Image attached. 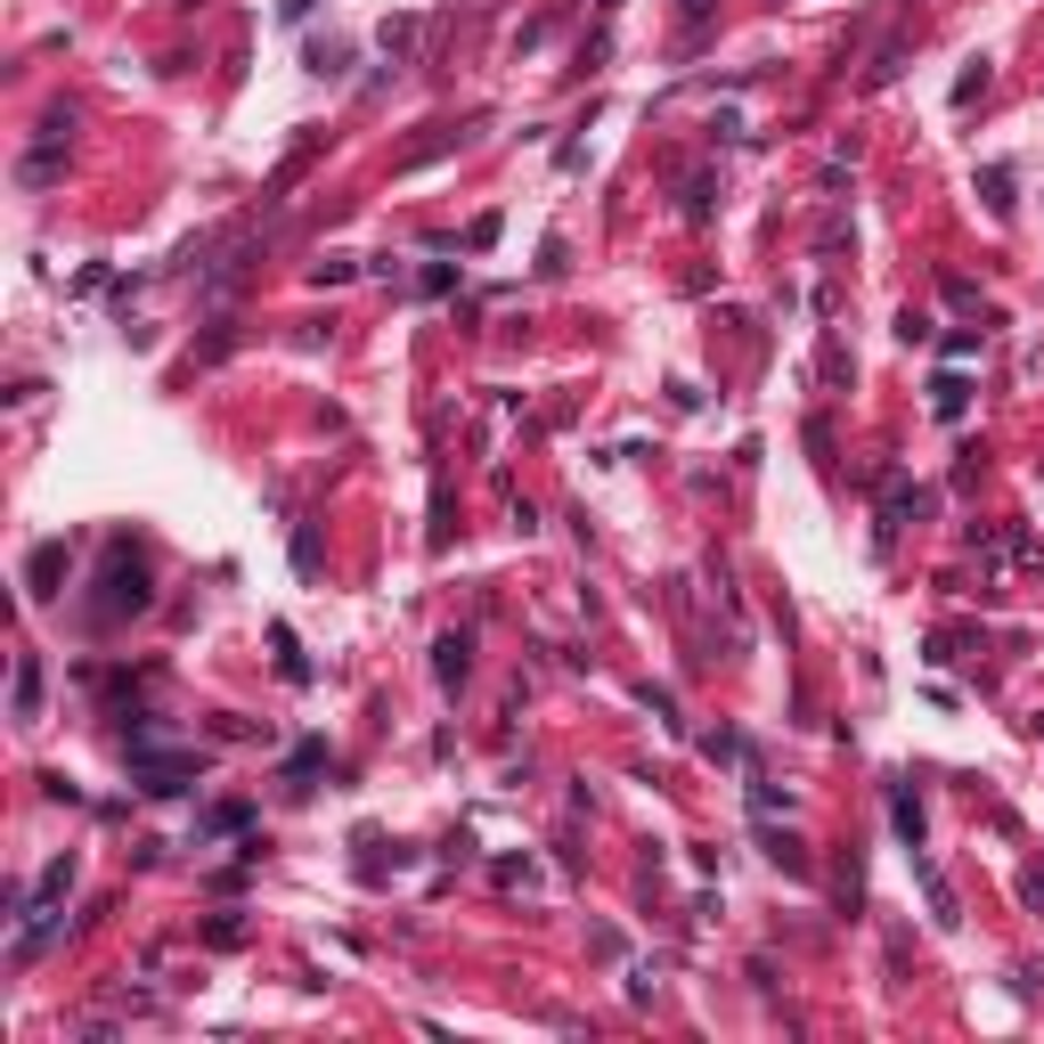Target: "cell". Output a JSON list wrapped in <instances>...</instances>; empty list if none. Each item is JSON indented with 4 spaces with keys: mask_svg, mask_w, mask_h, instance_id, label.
Listing matches in <instances>:
<instances>
[{
    "mask_svg": "<svg viewBox=\"0 0 1044 1044\" xmlns=\"http://www.w3.org/2000/svg\"><path fill=\"white\" fill-rule=\"evenodd\" d=\"M57 572H66V547H41V555H33V596H57V588H50Z\"/></svg>",
    "mask_w": 1044,
    "mask_h": 1044,
    "instance_id": "277c9868",
    "label": "cell"
},
{
    "mask_svg": "<svg viewBox=\"0 0 1044 1044\" xmlns=\"http://www.w3.org/2000/svg\"><path fill=\"white\" fill-rule=\"evenodd\" d=\"M930 408H938V416H963V375H938V384H930Z\"/></svg>",
    "mask_w": 1044,
    "mask_h": 1044,
    "instance_id": "5b68a950",
    "label": "cell"
},
{
    "mask_svg": "<svg viewBox=\"0 0 1044 1044\" xmlns=\"http://www.w3.org/2000/svg\"><path fill=\"white\" fill-rule=\"evenodd\" d=\"M33 710H41V661L25 653L17 661V718H33Z\"/></svg>",
    "mask_w": 1044,
    "mask_h": 1044,
    "instance_id": "3957f363",
    "label": "cell"
},
{
    "mask_svg": "<svg viewBox=\"0 0 1044 1044\" xmlns=\"http://www.w3.org/2000/svg\"><path fill=\"white\" fill-rule=\"evenodd\" d=\"M139 604H148V572H139V555L115 547V563H107V612H139Z\"/></svg>",
    "mask_w": 1044,
    "mask_h": 1044,
    "instance_id": "7a4b0ae2",
    "label": "cell"
},
{
    "mask_svg": "<svg viewBox=\"0 0 1044 1044\" xmlns=\"http://www.w3.org/2000/svg\"><path fill=\"white\" fill-rule=\"evenodd\" d=\"M131 776H139V791H180L188 776H196V750H148V743H131Z\"/></svg>",
    "mask_w": 1044,
    "mask_h": 1044,
    "instance_id": "6da1fadb",
    "label": "cell"
}]
</instances>
